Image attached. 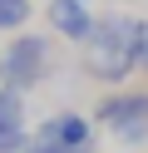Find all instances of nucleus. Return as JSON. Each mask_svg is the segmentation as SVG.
<instances>
[{
  "label": "nucleus",
  "instance_id": "nucleus-1",
  "mask_svg": "<svg viewBox=\"0 0 148 153\" xmlns=\"http://www.w3.org/2000/svg\"><path fill=\"white\" fill-rule=\"evenodd\" d=\"M133 25H138V15H128V10H99L89 40L79 45V69L94 84L123 89L138 74V64H133Z\"/></svg>",
  "mask_w": 148,
  "mask_h": 153
},
{
  "label": "nucleus",
  "instance_id": "nucleus-2",
  "mask_svg": "<svg viewBox=\"0 0 148 153\" xmlns=\"http://www.w3.org/2000/svg\"><path fill=\"white\" fill-rule=\"evenodd\" d=\"M94 123L118 143V148L138 153V148L148 143V89H128V84H123V89L99 94V104H94Z\"/></svg>",
  "mask_w": 148,
  "mask_h": 153
},
{
  "label": "nucleus",
  "instance_id": "nucleus-3",
  "mask_svg": "<svg viewBox=\"0 0 148 153\" xmlns=\"http://www.w3.org/2000/svg\"><path fill=\"white\" fill-rule=\"evenodd\" d=\"M54 69V35H35V30H20L10 35V45L0 50V84L10 89H39Z\"/></svg>",
  "mask_w": 148,
  "mask_h": 153
},
{
  "label": "nucleus",
  "instance_id": "nucleus-4",
  "mask_svg": "<svg viewBox=\"0 0 148 153\" xmlns=\"http://www.w3.org/2000/svg\"><path fill=\"white\" fill-rule=\"evenodd\" d=\"M94 133H99L94 114H79V109H59V114H49V119L35 128V138L54 143V148H74V153H84V148H94Z\"/></svg>",
  "mask_w": 148,
  "mask_h": 153
},
{
  "label": "nucleus",
  "instance_id": "nucleus-5",
  "mask_svg": "<svg viewBox=\"0 0 148 153\" xmlns=\"http://www.w3.org/2000/svg\"><path fill=\"white\" fill-rule=\"evenodd\" d=\"M99 10L89 0H45V25L54 40H69V45H84L89 30H94Z\"/></svg>",
  "mask_w": 148,
  "mask_h": 153
},
{
  "label": "nucleus",
  "instance_id": "nucleus-6",
  "mask_svg": "<svg viewBox=\"0 0 148 153\" xmlns=\"http://www.w3.org/2000/svg\"><path fill=\"white\" fill-rule=\"evenodd\" d=\"M0 128H15V133L30 128V94L25 89L0 84Z\"/></svg>",
  "mask_w": 148,
  "mask_h": 153
},
{
  "label": "nucleus",
  "instance_id": "nucleus-7",
  "mask_svg": "<svg viewBox=\"0 0 148 153\" xmlns=\"http://www.w3.org/2000/svg\"><path fill=\"white\" fill-rule=\"evenodd\" d=\"M35 20V0H0V35H20Z\"/></svg>",
  "mask_w": 148,
  "mask_h": 153
},
{
  "label": "nucleus",
  "instance_id": "nucleus-8",
  "mask_svg": "<svg viewBox=\"0 0 148 153\" xmlns=\"http://www.w3.org/2000/svg\"><path fill=\"white\" fill-rule=\"evenodd\" d=\"M133 64L148 79V15H138V25H133Z\"/></svg>",
  "mask_w": 148,
  "mask_h": 153
},
{
  "label": "nucleus",
  "instance_id": "nucleus-9",
  "mask_svg": "<svg viewBox=\"0 0 148 153\" xmlns=\"http://www.w3.org/2000/svg\"><path fill=\"white\" fill-rule=\"evenodd\" d=\"M30 138H35V128H25V133L0 128V153H25V148H30Z\"/></svg>",
  "mask_w": 148,
  "mask_h": 153
},
{
  "label": "nucleus",
  "instance_id": "nucleus-10",
  "mask_svg": "<svg viewBox=\"0 0 148 153\" xmlns=\"http://www.w3.org/2000/svg\"><path fill=\"white\" fill-rule=\"evenodd\" d=\"M104 5H128V0H104Z\"/></svg>",
  "mask_w": 148,
  "mask_h": 153
},
{
  "label": "nucleus",
  "instance_id": "nucleus-11",
  "mask_svg": "<svg viewBox=\"0 0 148 153\" xmlns=\"http://www.w3.org/2000/svg\"><path fill=\"white\" fill-rule=\"evenodd\" d=\"M84 153H94V148H84Z\"/></svg>",
  "mask_w": 148,
  "mask_h": 153
},
{
  "label": "nucleus",
  "instance_id": "nucleus-12",
  "mask_svg": "<svg viewBox=\"0 0 148 153\" xmlns=\"http://www.w3.org/2000/svg\"><path fill=\"white\" fill-rule=\"evenodd\" d=\"M89 5H94V0H89Z\"/></svg>",
  "mask_w": 148,
  "mask_h": 153
},
{
  "label": "nucleus",
  "instance_id": "nucleus-13",
  "mask_svg": "<svg viewBox=\"0 0 148 153\" xmlns=\"http://www.w3.org/2000/svg\"><path fill=\"white\" fill-rule=\"evenodd\" d=\"M123 153H128V148H123Z\"/></svg>",
  "mask_w": 148,
  "mask_h": 153
}]
</instances>
